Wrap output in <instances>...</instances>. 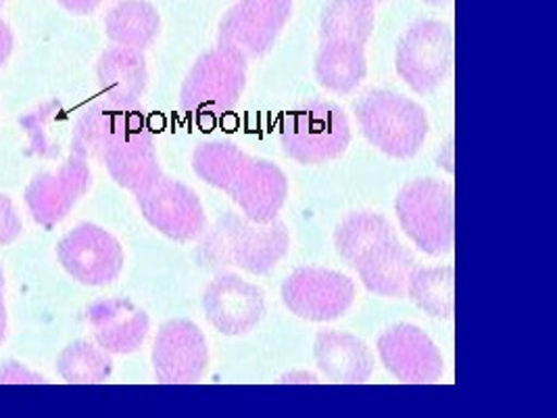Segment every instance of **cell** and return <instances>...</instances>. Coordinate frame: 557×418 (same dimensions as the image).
I'll list each match as a JSON object with an SVG mask.
<instances>
[{"mask_svg": "<svg viewBox=\"0 0 557 418\" xmlns=\"http://www.w3.org/2000/svg\"><path fill=\"white\" fill-rule=\"evenodd\" d=\"M288 247L290 235L278 218L272 222H253L238 213H226L205 235L199 260L213 270L236 266L259 276L272 272Z\"/></svg>", "mask_w": 557, "mask_h": 418, "instance_id": "6da1fadb", "label": "cell"}, {"mask_svg": "<svg viewBox=\"0 0 557 418\" xmlns=\"http://www.w3.org/2000/svg\"><path fill=\"white\" fill-rule=\"evenodd\" d=\"M366 140L393 159H411L422 149L431 124L422 104L391 90H372L355 103Z\"/></svg>", "mask_w": 557, "mask_h": 418, "instance_id": "7a4b0ae2", "label": "cell"}, {"mask_svg": "<svg viewBox=\"0 0 557 418\" xmlns=\"http://www.w3.org/2000/svg\"><path fill=\"white\" fill-rule=\"evenodd\" d=\"M395 211L401 229L429 256H443L456 243L454 186L443 181L420 179L406 184L397 195Z\"/></svg>", "mask_w": 557, "mask_h": 418, "instance_id": "3957f363", "label": "cell"}, {"mask_svg": "<svg viewBox=\"0 0 557 418\" xmlns=\"http://www.w3.org/2000/svg\"><path fill=\"white\" fill-rule=\"evenodd\" d=\"M284 153L304 165L329 163L351 145V124L345 111L330 101H309L286 113L280 126Z\"/></svg>", "mask_w": 557, "mask_h": 418, "instance_id": "277c9868", "label": "cell"}, {"mask_svg": "<svg viewBox=\"0 0 557 418\" xmlns=\"http://www.w3.org/2000/svg\"><path fill=\"white\" fill-rule=\"evenodd\" d=\"M247 61L245 54L222 45L203 52L182 82V109L195 115L232 111L247 88Z\"/></svg>", "mask_w": 557, "mask_h": 418, "instance_id": "5b68a950", "label": "cell"}, {"mask_svg": "<svg viewBox=\"0 0 557 418\" xmlns=\"http://www.w3.org/2000/svg\"><path fill=\"white\" fill-rule=\"evenodd\" d=\"M399 78L418 95H431L454 70V29L438 20L407 27L395 54Z\"/></svg>", "mask_w": 557, "mask_h": 418, "instance_id": "8992f818", "label": "cell"}, {"mask_svg": "<svg viewBox=\"0 0 557 418\" xmlns=\"http://www.w3.org/2000/svg\"><path fill=\"white\" fill-rule=\"evenodd\" d=\"M284 306L309 322H332L351 310L354 281L329 268H299L282 283Z\"/></svg>", "mask_w": 557, "mask_h": 418, "instance_id": "52a82bcc", "label": "cell"}, {"mask_svg": "<svg viewBox=\"0 0 557 418\" xmlns=\"http://www.w3.org/2000/svg\"><path fill=\"white\" fill-rule=\"evenodd\" d=\"M293 15V0H236L218 27V42L247 59L263 57L278 42Z\"/></svg>", "mask_w": 557, "mask_h": 418, "instance_id": "ba28073f", "label": "cell"}, {"mask_svg": "<svg viewBox=\"0 0 557 418\" xmlns=\"http://www.w3.org/2000/svg\"><path fill=\"white\" fill-rule=\"evenodd\" d=\"M63 270L86 287H104L120 279L124 249L120 241L97 224H79L57 245Z\"/></svg>", "mask_w": 557, "mask_h": 418, "instance_id": "9c48e42d", "label": "cell"}, {"mask_svg": "<svg viewBox=\"0 0 557 418\" xmlns=\"http://www.w3.org/2000/svg\"><path fill=\"white\" fill-rule=\"evenodd\" d=\"M134 197L143 218L157 233L172 241H195L207 229V216L201 199L190 186L180 181L161 176Z\"/></svg>", "mask_w": 557, "mask_h": 418, "instance_id": "30bf717a", "label": "cell"}, {"mask_svg": "<svg viewBox=\"0 0 557 418\" xmlns=\"http://www.w3.org/2000/svg\"><path fill=\"white\" fill-rule=\"evenodd\" d=\"M209 368L203 331L190 320L165 322L152 343L154 379L163 385H195Z\"/></svg>", "mask_w": 557, "mask_h": 418, "instance_id": "8fae6325", "label": "cell"}, {"mask_svg": "<svg viewBox=\"0 0 557 418\" xmlns=\"http://www.w3.org/2000/svg\"><path fill=\"white\" fill-rule=\"evenodd\" d=\"M201 304L207 322L228 337L251 333L265 316L263 291L232 272L218 274L205 287Z\"/></svg>", "mask_w": 557, "mask_h": 418, "instance_id": "7c38bea8", "label": "cell"}, {"mask_svg": "<svg viewBox=\"0 0 557 418\" xmlns=\"http://www.w3.org/2000/svg\"><path fill=\"white\" fill-rule=\"evenodd\" d=\"M376 347L384 368L401 383L431 385L443 377L445 360L441 349L416 324L388 327Z\"/></svg>", "mask_w": 557, "mask_h": 418, "instance_id": "4fadbf2b", "label": "cell"}, {"mask_svg": "<svg viewBox=\"0 0 557 418\" xmlns=\"http://www.w3.org/2000/svg\"><path fill=\"white\" fill-rule=\"evenodd\" d=\"M90 183L92 174L88 159L72 153L54 172H42L29 181L27 209L40 226L51 229L74 209L90 188Z\"/></svg>", "mask_w": 557, "mask_h": 418, "instance_id": "5bb4252c", "label": "cell"}, {"mask_svg": "<svg viewBox=\"0 0 557 418\" xmlns=\"http://www.w3.org/2000/svg\"><path fill=\"white\" fill-rule=\"evenodd\" d=\"M226 193L245 218L253 222H272L286 204L288 179L276 163L251 157Z\"/></svg>", "mask_w": 557, "mask_h": 418, "instance_id": "9a60e30c", "label": "cell"}, {"mask_svg": "<svg viewBox=\"0 0 557 418\" xmlns=\"http://www.w3.org/2000/svg\"><path fill=\"white\" fill-rule=\"evenodd\" d=\"M86 320L97 345L117 356L138 352L151 329L149 314L124 297L101 299L92 304L86 312Z\"/></svg>", "mask_w": 557, "mask_h": 418, "instance_id": "2e32d148", "label": "cell"}, {"mask_svg": "<svg viewBox=\"0 0 557 418\" xmlns=\"http://www.w3.org/2000/svg\"><path fill=\"white\" fill-rule=\"evenodd\" d=\"M111 179L129 193H140L163 176L149 124L126 134L102 159Z\"/></svg>", "mask_w": 557, "mask_h": 418, "instance_id": "e0dca14e", "label": "cell"}, {"mask_svg": "<svg viewBox=\"0 0 557 418\" xmlns=\"http://www.w3.org/2000/svg\"><path fill=\"white\" fill-rule=\"evenodd\" d=\"M97 79L107 104L117 109H136L149 86V67L143 51L111 47L97 63Z\"/></svg>", "mask_w": 557, "mask_h": 418, "instance_id": "ac0fdd59", "label": "cell"}, {"mask_svg": "<svg viewBox=\"0 0 557 418\" xmlns=\"http://www.w3.org/2000/svg\"><path fill=\"white\" fill-rule=\"evenodd\" d=\"M145 124L147 120L136 109L95 104L77 120L72 136V153L102 161L117 140Z\"/></svg>", "mask_w": 557, "mask_h": 418, "instance_id": "d6986e66", "label": "cell"}, {"mask_svg": "<svg viewBox=\"0 0 557 418\" xmlns=\"http://www.w3.org/2000/svg\"><path fill=\"white\" fill-rule=\"evenodd\" d=\"M315 365L332 383L361 385L374 372V356L370 347L351 333L322 331L313 345Z\"/></svg>", "mask_w": 557, "mask_h": 418, "instance_id": "ffe728a7", "label": "cell"}, {"mask_svg": "<svg viewBox=\"0 0 557 418\" xmlns=\"http://www.w3.org/2000/svg\"><path fill=\"white\" fill-rule=\"evenodd\" d=\"M413 268V254L395 236L381 245L376 251H372L355 268V272L359 274L363 287L370 293L397 299L407 295V283Z\"/></svg>", "mask_w": 557, "mask_h": 418, "instance_id": "44dd1931", "label": "cell"}, {"mask_svg": "<svg viewBox=\"0 0 557 418\" xmlns=\"http://www.w3.org/2000/svg\"><path fill=\"white\" fill-rule=\"evenodd\" d=\"M313 70L320 86L338 95H349L368 76L366 47L349 40H322Z\"/></svg>", "mask_w": 557, "mask_h": 418, "instance_id": "7402d4cb", "label": "cell"}, {"mask_svg": "<svg viewBox=\"0 0 557 418\" xmlns=\"http://www.w3.org/2000/svg\"><path fill=\"white\" fill-rule=\"evenodd\" d=\"M395 236V229L381 213L355 211L336 226L334 247L341 260L355 270L372 251Z\"/></svg>", "mask_w": 557, "mask_h": 418, "instance_id": "603a6c76", "label": "cell"}, {"mask_svg": "<svg viewBox=\"0 0 557 418\" xmlns=\"http://www.w3.org/2000/svg\"><path fill=\"white\" fill-rule=\"evenodd\" d=\"M104 32L117 47L145 51L161 32V17L147 0H122L107 13Z\"/></svg>", "mask_w": 557, "mask_h": 418, "instance_id": "cb8c5ba5", "label": "cell"}, {"mask_svg": "<svg viewBox=\"0 0 557 418\" xmlns=\"http://www.w3.org/2000/svg\"><path fill=\"white\" fill-rule=\"evenodd\" d=\"M376 26V0H326L320 17L322 40L363 45Z\"/></svg>", "mask_w": 557, "mask_h": 418, "instance_id": "d4e9b609", "label": "cell"}, {"mask_svg": "<svg viewBox=\"0 0 557 418\" xmlns=\"http://www.w3.org/2000/svg\"><path fill=\"white\" fill-rule=\"evenodd\" d=\"M409 299L429 316H454V266L413 268L407 283Z\"/></svg>", "mask_w": 557, "mask_h": 418, "instance_id": "484cf974", "label": "cell"}, {"mask_svg": "<svg viewBox=\"0 0 557 418\" xmlns=\"http://www.w3.org/2000/svg\"><path fill=\"white\" fill-rule=\"evenodd\" d=\"M57 372L65 383L72 385H99L111 379L113 360L101 345L74 341L59 354Z\"/></svg>", "mask_w": 557, "mask_h": 418, "instance_id": "4316f807", "label": "cell"}, {"mask_svg": "<svg viewBox=\"0 0 557 418\" xmlns=\"http://www.w3.org/2000/svg\"><path fill=\"white\" fill-rule=\"evenodd\" d=\"M249 159L232 143H201L193 153V170L203 183L226 190Z\"/></svg>", "mask_w": 557, "mask_h": 418, "instance_id": "83f0119b", "label": "cell"}, {"mask_svg": "<svg viewBox=\"0 0 557 418\" xmlns=\"http://www.w3.org/2000/svg\"><path fill=\"white\" fill-rule=\"evenodd\" d=\"M20 235L22 218L17 213V208L7 195H0V245H11Z\"/></svg>", "mask_w": 557, "mask_h": 418, "instance_id": "f1b7e54d", "label": "cell"}, {"mask_svg": "<svg viewBox=\"0 0 557 418\" xmlns=\"http://www.w3.org/2000/svg\"><path fill=\"white\" fill-rule=\"evenodd\" d=\"M101 2L102 0H59V4L74 15H90L99 9Z\"/></svg>", "mask_w": 557, "mask_h": 418, "instance_id": "f546056e", "label": "cell"}, {"mask_svg": "<svg viewBox=\"0 0 557 418\" xmlns=\"http://www.w3.org/2000/svg\"><path fill=\"white\" fill-rule=\"evenodd\" d=\"M15 47V38H13V32L11 27L7 26L2 20H0V67L9 61L11 52Z\"/></svg>", "mask_w": 557, "mask_h": 418, "instance_id": "4dcf8cb0", "label": "cell"}, {"mask_svg": "<svg viewBox=\"0 0 557 418\" xmlns=\"http://www.w3.org/2000/svg\"><path fill=\"white\" fill-rule=\"evenodd\" d=\"M7 335V306H4V272L0 266V343Z\"/></svg>", "mask_w": 557, "mask_h": 418, "instance_id": "1f68e13d", "label": "cell"}, {"mask_svg": "<svg viewBox=\"0 0 557 418\" xmlns=\"http://www.w3.org/2000/svg\"><path fill=\"white\" fill-rule=\"evenodd\" d=\"M451 149H454V145H451V140H447V156L438 153V157H445V159H438V165H445V170H447V172H451V170H454V159H451Z\"/></svg>", "mask_w": 557, "mask_h": 418, "instance_id": "d6a6232c", "label": "cell"}, {"mask_svg": "<svg viewBox=\"0 0 557 418\" xmlns=\"http://www.w3.org/2000/svg\"><path fill=\"white\" fill-rule=\"evenodd\" d=\"M424 2H429V4H434V7H441V4H447L449 0H424Z\"/></svg>", "mask_w": 557, "mask_h": 418, "instance_id": "836d02e7", "label": "cell"}, {"mask_svg": "<svg viewBox=\"0 0 557 418\" xmlns=\"http://www.w3.org/2000/svg\"><path fill=\"white\" fill-rule=\"evenodd\" d=\"M4 2H7V0H0V4H4Z\"/></svg>", "mask_w": 557, "mask_h": 418, "instance_id": "e575fe53", "label": "cell"}, {"mask_svg": "<svg viewBox=\"0 0 557 418\" xmlns=\"http://www.w3.org/2000/svg\"><path fill=\"white\" fill-rule=\"evenodd\" d=\"M376 2H382V0H376Z\"/></svg>", "mask_w": 557, "mask_h": 418, "instance_id": "d590c367", "label": "cell"}]
</instances>
